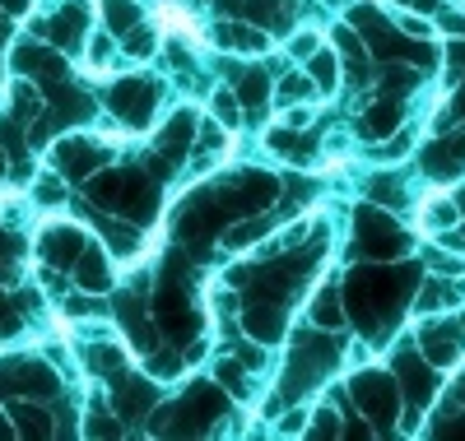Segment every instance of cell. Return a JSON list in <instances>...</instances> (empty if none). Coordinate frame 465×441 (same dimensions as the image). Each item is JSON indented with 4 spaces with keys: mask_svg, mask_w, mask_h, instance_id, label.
Here are the masks:
<instances>
[{
    "mask_svg": "<svg viewBox=\"0 0 465 441\" xmlns=\"http://www.w3.org/2000/svg\"><path fill=\"white\" fill-rule=\"evenodd\" d=\"M159 24H163L168 33H182V37H196V33H201V24L191 19L182 5H163V10H159Z\"/></svg>",
    "mask_w": 465,
    "mask_h": 441,
    "instance_id": "1",
    "label": "cell"
}]
</instances>
